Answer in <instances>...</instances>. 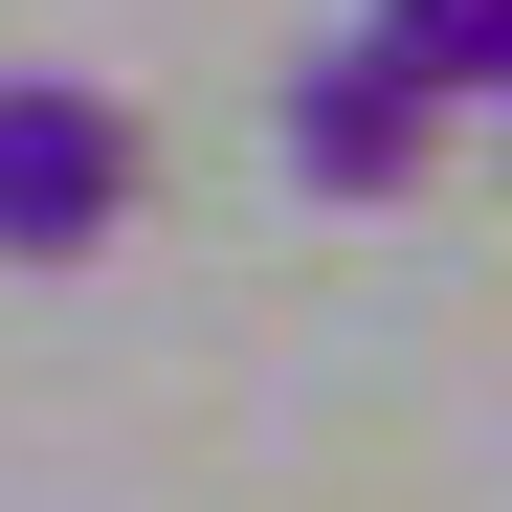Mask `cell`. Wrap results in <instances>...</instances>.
I'll use <instances>...</instances> for the list:
<instances>
[{"instance_id": "2", "label": "cell", "mask_w": 512, "mask_h": 512, "mask_svg": "<svg viewBox=\"0 0 512 512\" xmlns=\"http://www.w3.org/2000/svg\"><path fill=\"white\" fill-rule=\"evenodd\" d=\"M268 134H290V179H312V201H401L423 156H446V90H423L379 23H334V45L290 67V112H268Z\"/></svg>"}, {"instance_id": "1", "label": "cell", "mask_w": 512, "mask_h": 512, "mask_svg": "<svg viewBox=\"0 0 512 512\" xmlns=\"http://www.w3.org/2000/svg\"><path fill=\"white\" fill-rule=\"evenodd\" d=\"M134 112L90 90V67H0V268H90V245L134 223Z\"/></svg>"}, {"instance_id": "3", "label": "cell", "mask_w": 512, "mask_h": 512, "mask_svg": "<svg viewBox=\"0 0 512 512\" xmlns=\"http://www.w3.org/2000/svg\"><path fill=\"white\" fill-rule=\"evenodd\" d=\"M379 45H401L446 112H512V0H379Z\"/></svg>"}]
</instances>
